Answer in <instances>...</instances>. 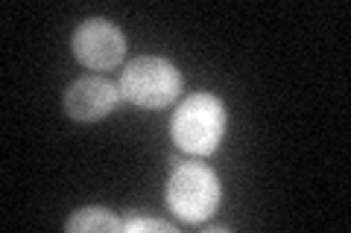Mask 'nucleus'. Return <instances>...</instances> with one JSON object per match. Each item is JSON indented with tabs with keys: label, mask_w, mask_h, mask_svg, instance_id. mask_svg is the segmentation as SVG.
Segmentation results:
<instances>
[{
	"label": "nucleus",
	"mask_w": 351,
	"mask_h": 233,
	"mask_svg": "<svg viewBox=\"0 0 351 233\" xmlns=\"http://www.w3.org/2000/svg\"><path fill=\"white\" fill-rule=\"evenodd\" d=\"M123 230L126 233H152V230H158V233H176V228L167 225V221H161V219H144V216L126 219L123 221Z\"/></svg>",
	"instance_id": "obj_7"
},
{
	"label": "nucleus",
	"mask_w": 351,
	"mask_h": 233,
	"mask_svg": "<svg viewBox=\"0 0 351 233\" xmlns=\"http://www.w3.org/2000/svg\"><path fill=\"white\" fill-rule=\"evenodd\" d=\"M226 126H228V111L223 105V99H217L208 91H199V94H191L176 108L170 135L182 152L196 154V158H208L223 143Z\"/></svg>",
	"instance_id": "obj_1"
},
{
	"label": "nucleus",
	"mask_w": 351,
	"mask_h": 233,
	"mask_svg": "<svg viewBox=\"0 0 351 233\" xmlns=\"http://www.w3.org/2000/svg\"><path fill=\"white\" fill-rule=\"evenodd\" d=\"M64 228L71 233H117L123 230V221L106 207H80L64 221Z\"/></svg>",
	"instance_id": "obj_6"
},
{
	"label": "nucleus",
	"mask_w": 351,
	"mask_h": 233,
	"mask_svg": "<svg viewBox=\"0 0 351 233\" xmlns=\"http://www.w3.org/2000/svg\"><path fill=\"white\" fill-rule=\"evenodd\" d=\"M219 198H223V187L205 163L184 161L170 172L167 207L188 225H199L208 216H214Z\"/></svg>",
	"instance_id": "obj_3"
},
{
	"label": "nucleus",
	"mask_w": 351,
	"mask_h": 233,
	"mask_svg": "<svg viewBox=\"0 0 351 233\" xmlns=\"http://www.w3.org/2000/svg\"><path fill=\"white\" fill-rule=\"evenodd\" d=\"M73 55L88 70H112L126 55V36L112 20L106 18H88L73 32Z\"/></svg>",
	"instance_id": "obj_4"
},
{
	"label": "nucleus",
	"mask_w": 351,
	"mask_h": 233,
	"mask_svg": "<svg viewBox=\"0 0 351 233\" xmlns=\"http://www.w3.org/2000/svg\"><path fill=\"white\" fill-rule=\"evenodd\" d=\"M120 102V87L103 76H82L64 91V111L76 123L106 120Z\"/></svg>",
	"instance_id": "obj_5"
},
{
	"label": "nucleus",
	"mask_w": 351,
	"mask_h": 233,
	"mask_svg": "<svg viewBox=\"0 0 351 233\" xmlns=\"http://www.w3.org/2000/svg\"><path fill=\"white\" fill-rule=\"evenodd\" d=\"M182 94V73L161 55H138L120 73V96L138 108H167Z\"/></svg>",
	"instance_id": "obj_2"
}]
</instances>
